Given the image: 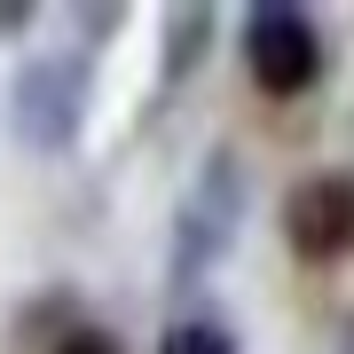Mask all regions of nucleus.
<instances>
[{"label":"nucleus","mask_w":354,"mask_h":354,"mask_svg":"<svg viewBox=\"0 0 354 354\" xmlns=\"http://www.w3.org/2000/svg\"><path fill=\"white\" fill-rule=\"evenodd\" d=\"M236 221H244V158L236 150H205L197 181L181 189V213H174V276L197 283L236 244Z\"/></svg>","instance_id":"f257e3e1"},{"label":"nucleus","mask_w":354,"mask_h":354,"mask_svg":"<svg viewBox=\"0 0 354 354\" xmlns=\"http://www.w3.org/2000/svg\"><path fill=\"white\" fill-rule=\"evenodd\" d=\"M8 111H16V134H24L32 150H71L79 118H87V55H79V48L32 55V64L16 71Z\"/></svg>","instance_id":"f03ea898"},{"label":"nucleus","mask_w":354,"mask_h":354,"mask_svg":"<svg viewBox=\"0 0 354 354\" xmlns=\"http://www.w3.org/2000/svg\"><path fill=\"white\" fill-rule=\"evenodd\" d=\"M244 71H252L260 95H307L323 79V32L307 8L291 0H268V8L244 16Z\"/></svg>","instance_id":"7ed1b4c3"},{"label":"nucleus","mask_w":354,"mask_h":354,"mask_svg":"<svg viewBox=\"0 0 354 354\" xmlns=\"http://www.w3.org/2000/svg\"><path fill=\"white\" fill-rule=\"evenodd\" d=\"M283 236H291V252L315 260V268H330V260L354 252V174H346V165H323V174L291 181Z\"/></svg>","instance_id":"20e7f679"},{"label":"nucleus","mask_w":354,"mask_h":354,"mask_svg":"<svg viewBox=\"0 0 354 354\" xmlns=\"http://www.w3.org/2000/svg\"><path fill=\"white\" fill-rule=\"evenodd\" d=\"M205 32H213V8H174L165 16V79H189L197 71Z\"/></svg>","instance_id":"39448f33"},{"label":"nucleus","mask_w":354,"mask_h":354,"mask_svg":"<svg viewBox=\"0 0 354 354\" xmlns=\"http://www.w3.org/2000/svg\"><path fill=\"white\" fill-rule=\"evenodd\" d=\"M158 354H236V339H228L221 323H205V315H181V323L158 339Z\"/></svg>","instance_id":"423d86ee"},{"label":"nucleus","mask_w":354,"mask_h":354,"mask_svg":"<svg viewBox=\"0 0 354 354\" xmlns=\"http://www.w3.org/2000/svg\"><path fill=\"white\" fill-rule=\"evenodd\" d=\"M55 354H118V339H111L102 323H71L64 339H55Z\"/></svg>","instance_id":"0eeeda50"}]
</instances>
